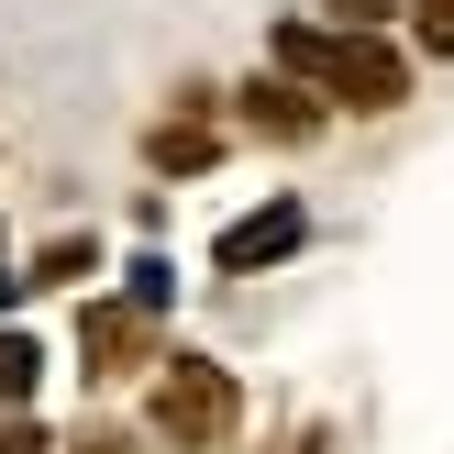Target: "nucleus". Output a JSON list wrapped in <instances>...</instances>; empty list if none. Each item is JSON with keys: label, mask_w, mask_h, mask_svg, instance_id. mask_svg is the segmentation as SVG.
I'll return each instance as SVG.
<instances>
[{"label": "nucleus", "mask_w": 454, "mask_h": 454, "mask_svg": "<svg viewBox=\"0 0 454 454\" xmlns=\"http://www.w3.org/2000/svg\"><path fill=\"white\" fill-rule=\"evenodd\" d=\"M222 122H233V145H266V155H310L333 133V100L300 78H278V67H244L233 89H222Z\"/></svg>", "instance_id": "4"}, {"label": "nucleus", "mask_w": 454, "mask_h": 454, "mask_svg": "<svg viewBox=\"0 0 454 454\" xmlns=\"http://www.w3.org/2000/svg\"><path fill=\"white\" fill-rule=\"evenodd\" d=\"M133 155H145V177L189 189V177H211L222 155H233V122H211V111H155V122L133 133Z\"/></svg>", "instance_id": "6"}, {"label": "nucleus", "mask_w": 454, "mask_h": 454, "mask_svg": "<svg viewBox=\"0 0 454 454\" xmlns=\"http://www.w3.org/2000/svg\"><path fill=\"white\" fill-rule=\"evenodd\" d=\"M155 355H167V322H155V310H133L122 288H78V322H67V377H78L89 399L145 388Z\"/></svg>", "instance_id": "3"}, {"label": "nucleus", "mask_w": 454, "mask_h": 454, "mask_svg": "<svg viewBox=\"0 0 454 454\" xmlns=\"http://www.w3.org/2000/svg\"><path fill=\"white\" fill-rule=\"evenodd\" d=\"M310 255V200L300 189H266L255 211H233L211 233V278L233 288V278H278V266H300Z\"/></svg>", "instance_id": "5"}, {"label": "nucleus", "mask_w": 454, "mask_h": 454, "mask_svg": "<svg viewBox=\"0 0 454 454\" xmlns=\"http://www.w3.org/2000/svg\"><path fill=\"white\" fill-rule=\"evenodd\" d=\"M0 454H56V421L44 411H0Z\"/></svg>", "instance_id": "12"}, {"label": "nucleus", "mask_w": 454, "mask_h": 454, "mask_svg": "<svg viewBox=\"0 0 454 454\" xmlns=\"http://www.w3.org/2000/svg\"><path fill=\"white\" fill-rule=\"evenodd\" d=\"M333 443H344V433H333L322 411H310V421H288V433H278V454H333Z\"/></svg>", "instance_id": "14"}, {"label": "nucleus", "mask_w": 454, "mask_h": 454, "mask_svg": "<svg viewBox=\"0 0 454 454\" xmlns=\"http://www.w3.org/2000/svg\"><path fill=\"white\" fill-rule=\"evenodd\" d=\"M100 266H111V244L89 233V222H67V233H44L34 255H22V278H34V300H78Z\"/></svg>", "instance_id": "7"}, {"label": "nucleus", "mask_w": 454, "mask_h": 454, "mask_svg": "<svg viewBox=\"0 0 454 454\" xmlns=\"http://www.w3.org/2000/svg\"><path fill=\"white\" fill-rule=\"evenodd\" d=\"M266 67L322 89L333 122H399L421 100V56L399 34H355V22H322V12H278L266 22Z\"/></svg>", "instance_id": "1"}, {"label": "nucleus", "mask_w": 454, "mask_h": 454, "mask_svg": "<svg viewBox=\"0 0 454 454\" xmlns=\"http://www.w3.org/2000/svg\"><path fill=\"white\" fill-rule=\"evenodd\" d=\"M56 454H155V443L133 433V421H111V411H89L78 433H56Z\"/></svg>", "instance_id": "11"}, {"label": "nucleus", "mask_w": 454, "mask_h": 454, "mask_svg": "<svg viewBox=\"0 0 454 454\" xmlns=\"http://www.w3.org/2000/svg\"><path fill=\"white\" fill-rule=\"evenodd\" d=\"M22 310H34V278H22V266H0V322H22Z\"/></svg>", "instance_id": "15"}, {"label": "nucleus", "mask_w": 454, "mask_h": 454, "mask_svg": "<svg viewBox=\"0 0 454 454\" xmlns=\"http://www.w3.org/2000/svg\"><path fill=\"white\" fill-rule=\"evenodd\" d=\"M111 288H122L133 310H155V322H167V310H177V266L155 255V244H145V255H122V278H111Z\"/></svg>", "instance_id": "10"}, {"label": "nucleus", "mask_w": 454, "mask_h": 454, "mask_svg": "<svg viewBox=\"0 0 454 454\" xmlns=\"http://www.w3.org/2000/svg\"><path fill=\"white\" fill-rule=\"evenodd\" d=\"M322 22H355V34H399V0H322Z\"/></svg>", "instance_id": "13"}, {"label": "nucleus", "mask_w": 454, "mask_h": 454, "mask_svg": "<svg viewBox=\"0 0 454 454\" xmlns=\"http://www.w3.org/2000/svg\"><path fill=\"white\" fill-rule=\"evenodd\" d=\"M44 377H56V344L34 322H0V411H44Z\"/></svg>", "instance_id": "8"}, {"label": "nucleus", "mask_w": 454, "mask_h": 454, "mask_svg": "<svg viewBox=\"0 0 454 454\" xmlns=\"http://www.w3.org/2000/svg\"><path fill=\"white\" fill-rule=\"evenodd\" d=\"M399 44L421 67H454V0H399Z\"/></svg>", "instance_id": "9"}, {"label": "nucleus", "mask_w": 454, "mask_h": 454, "mask_svg": "<svg viewBox=\"0 0 454 454\" xmlns=\"http://www.w3.org/2000/svg\"><path fill=\"white\" fill-rule=\"evenodd\" d=\"M155 454H244V377L222 366L211 344H177L145 366V421H133Z\"/></svg>", "instance_id": "2"}]
</instances>
